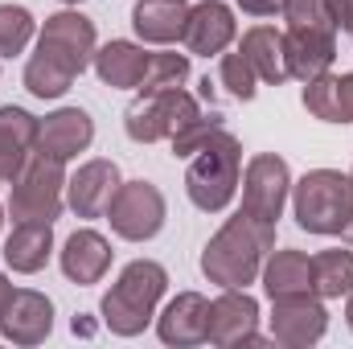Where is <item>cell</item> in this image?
<instances>
[{
    "label": "cell",
    "instance_id": "obj_17",
    "mask_svg": "<svg viewBox=\"0 0 353 349\" xmlns=\"http://www.w3.org/2000/svg\"><path fill=\"white\" fill-rule=\"evenodd\" d=\"M283 54H288V74L308 83L337 62V33L329 29H283Z\"/></svg>",
    "mask_w": 353,
    "mask_h": 349
},
{
    "label": "cell",
    "instance_id": "obj_35",
    "mask_svg": "<svg viewBox=\"0 0 353 349\" xmlns=\"http://www.w3.org/2000/svg\"><path fill=\"white\" fill-rule=\"evenodd\" d=\"M12 296H17V288H12V279L0 271V317H4V308L12 304Z\"/></svg>",
    "mask_w": 353,
    "mask_h": 349
},
{
    "label": "cell",
    "instance_id": "obj_24",
    "mask_svg": "<svg viewBox=\"0 0 353 349\" xmlns=\"http://www.w3.org/2000/svg\"><path fill=\"white\" fill-rule=\"evenodd\" d=\"M239 50H243V58L255 66L259 83H267V87H283V83L292 79V74H288V54H283V33H279V29H271V25L247 29Z\"/></svg>",
    "mask_w": 353,
    "mask_h": 349
},
{
    "label": "cell",
    "instance_id": "obj_27",
    "mask_svg": "<svg viewBox=\"0 0 353 349\" xmlns=\"http://www.w3.org/2000/svg\"><path fill=\"white\" fill-rule=\"evenodd\" d=\"M37 37V21L21 4H0V58H17Z\"/></svg>",
    "mask_w": 353,
    "mask_h": 349
},
{
    "label": "cell",
    "instance_id": "obj_40",
    "mask_svg": "<svg viewBox=\"0 0 353 349\" xmlns=\"http://www.w3.org/2000/svg\"><path fill=\"white\" fill-rule=\"evenodd\" d=\"M0 226H4V210H0Z\"/></svg>",
    "mask_w": 353,
    "mask_h": 349
},
{
    "label": "cell",
    "instance_id": "obj_4",
    "mask_svg": "<svg viewBox=\"0 0 353 349\" xmlns=\"http://www.w3.org/2000/svg\"><path fill=\"white\" fill-rule=\"evenodd\" d=\"M243 185V144L218 128L193 157H189V169H185V193L189 201L201 210V214H222L234 193Z\"/></svg>",
    "mask_w": 353,
    "mask_h": 349
},
{
    "label": "cell",
    "instance_id": "obj_21",
    "mask_svg": "<svg viewBox=\"0 0 353 349\" xmlns=\"http://www.w3.org/2000/svg\"><path fill=\"white\" fill-rule=\"evenodd\" d=\"M54 255V222H12L4 239V263L21 275H37Z\"/></svg>",
    "mask_w": 353,
    "mask_h": 349
},
{
    "label": "cell",
    "instance_id": "obj_28",
    "mask_svg": "<svg viewBox=\"0 0 353 349\" xmlns=\"http://www.w3.org/2000/svg\"><path fill=\"white\" fill-rule=\"evenodd\" d=\"M218 83H222V90H226V94H234V99H243V103H251V99L259 94V74H255V66L243 58V50L222 54Z\"/></svg>",
    "mask_w": 353,
    "mask_h": 349
},
{
    "label": "cell",
    "instance_id": "obj_38",
    "mask_svg": "<svg viewBox=\"0 0 353 349\" xmlns=\"http://www.w3.org/2000/svg\"><path fill=\"white\" fill-rule=\"evenodd\" d=\"M62 4H83V0H62Z\"/></svg>",
    "mask_w": 353,
    "mask_h": 349
},
{
    "label": "cell",
    "instance_id": "obj_12",
    "mask_svg": "<svg viewBox=\"0 0 353 349\" xmlns=\"http://www.w3.org/2000/svg\"><path fill=\"white\" fill-rule=\"evenodd\" d=\"M234 37H239V21H234L230 4H222V0H201V4L189 8L185 37H181L189 54H197V58H222Z\"/></svg>",
    "mask_w": 353,
    "mask_h": 349
},
{
    "label": "cell",
    "instance_id": "obj_10",
    "mask_svg": "<svg viewBox=\"0 0 353 349\" xmlns=\"http://www.w3.org/2000/svg\"><path fill=\"white\" fill-rule=\"evenodd\" d=\"M205 341L218 349L239 346H263L267 337L259 333V300L247 288H222L218 300H210V329Z\"/></svg>",
    "mask_w": 353,
    "mask_h": 349
},
{
    "label": "cell",
    "instance_id": "obj_3",
    "mask_svg": "<svg viewBox=\"0 0 353 349\" xmlns=\"http://www.w3.org/2000/svg\"><path fill=\"white\" fill-rule=\"evenodd\" d=\"M165 292H169V271L161 263L132 259L119 271V279L111 283V292L103 296L99 317L115 337H140L157 321V308H161Z\"/></svg>",
    "mask_w": 353,
    "mask_h": 349
},
{
    "label": "cell",
    "instance_id": "obj_15",
    "mask_svg": "<svg viewBox=\"0 0 353 349\" xmlns=\"http://www.w3.org/2000/svg\"><path fill=\"white\" fill-rule=\"evenodd\" d=\"M54 333V304L50 296L33 292V288H17L12 304L0 317V337L12 346H41Z\"/></svg>",
    "mask_w": 353,
    "mask_h": 349
},
{
    "label": "cell",
    "instance_id": "obj_30",
    "mask_svg": "<svg viewBox=\"0 0 353 349\" xmlns=\"http://www.w3.org/2000/svg\"><path fill=\"white\" fill-rule=\"evenodd\" d=\"M279 17L288 21V29H329V33H337V21L325 8V0H283Z\"/></svg>",
    "mask_w": 353,
    "mask_h": 349
},
{
    "label": "cell",
    "instance_id": "obj_19",
    "mask_svg": "<svg viewBox=\"0 0 353 349\" xmlns=\"http://www.w3.org/2000/svg\"><path fill=\"white\" fill-rule=\"evenodd\" d=\"M37 132H41V119L29 115L25 107H0V177L4 185L25 169V161L33 157L37 148Z\"/></svg>",
    "mask_w": 353,
    "mask_h": 349
},
{
    "label": "cell",
    "instance_id": "obj_33",
    "mask_svg": "<svg viewBox=\"0 0 353 349\" xmlns=\"http://www.w3.org/2000/svg\"><path fill=\"white\" fill-rule=\"evenodd\" d=\"M325 8L333 12L337 29H345V33H353V0H325Z\"/></svg>",
    "mask_w": 353,
    "mask_h": 349
},
{
    "label": "cell",
    "instance_id": "obj_2",
    "mask_svg": "<svg viewBox=\"0 0 353 349\" xmlns=\"http://www.w3.org/2000/svg\"><path fill=\"white\" fill-rule=\"evenodd\" d=\"M271 247H275V226L239 210L205 243L201 275L218 288H251L263 271V259L271 255Z\"/></svg>",
    "mask_w": 353,
    "mask_h": 349
},
{
    "label": "cell",
    "instance_id": "obj_34",
    "mask_svg": "<svg viewBox=\"0 0 353 349\" xmlns=\"http://www.w3.org/2000/svg\"><path fill=\"white\" fill-rule=\"evenodd\" d=\"M243 12H251V17H275V12H283V0H234Z\"/></svg>",
    "mask_w": 353,
    "mask_h": 349
},
{
    "label": "cell",
    "instance_id": "obj_18",
    "mask_svg": "<svg viewBox=\"0 0 353 349\" xmlns=\"http://www.w3.org/2000/svg\"><path fill=\"white\" fill-rule=\"evenodd\" d=\"M111 243L99 235V230H74L70 239H66V247H62V275L70 279V283H79V288H90V283H99L107 271H111Z\"/></svg>",
    "mask_w": 353,
    "mask_h": 349
},
{
    "label": "cell",
    "instance_id": "obj_32",
    "mask_svg": "<svg viewBox=\"0 0 353 349\" xmlns=\"http://www.w3.org/2000/svg\"><path fill=\"white\" fill-rule=\"evenodd\" d=\"M337 115L341 123H353V70L337 79Z\"/></svg>",
    "mask_w": 353,
    "mask_h": 349
},
{
    "label": "cell",
    "instance_id": "obj_25",
    "mask_svg": "<svg viewBox=\"0 0 353 349\" xmlns=\"http://www.w3.org/2000/svg\"><path fill=\"white\" fill-rule=\"evenodd\" d=\"M312 292L321 300H341L353 292V251L329 247L312 255Z\"/></svg>",
    "mask_w": 353,
    "mask_h": 349
},
{
    "label": "cell",
    "instance_id": "obj_7",
    "mask_svg": "<svg viewBox=\"0 0 353 349\" xmlns=\"http://www.w3.org/2000/svg\"><path fill=\"white\" fill-rule=\"evenodd\" d=\"M201 103L185 87L173 90H152V94H136V103L123 111V132L136 144H157V140H176L185 128H193L201 119Z\"/></svg>",
    "mask_w": 353,
    "mask_h": 349
},
{
    "label": "cell",
    "instance_id": "obj_20",
    "mask_svg": "<svg viewBox=\"0 0 353 349\" xmlns=\"http://www.w3.org/2000/svg\"><path fill=\"white\" fill-rule=\"evenodd\" d=\"M90 66H94V74L103 79V87L136 90L140 87V79H144V70H148V50L136 46V41H123V37H119V41L99 46L94 58H90Z\"/></svg>",
    "mask_w": 353,
    "mask_h": 349
},
{
    "label": "cell",
    "instance_id": "obj_1",
    "mask_svg": "<svg viewBox=\"0 0 353 349\" xmlns=\"http://www.w3.org/2000/svg\"><path fill=\"white\" fill-rule=\"evenodd\" d=\"M94 50H99L94 21L83 17L79 8H62L46 17L37 33V50L25 62V90L33 99H62L74 87V79L90 66Z\"/></svg>",
    "mask_w": 353,
    "mask_h": 349
},
{
    "label": "cell",
    "instance_id": "obj_9",
    "mask_svg": "<svg viewBox=\"0 0 353 349\" xmlns=\"http://www.w3.org/2000/svg\"><path fill=\"white\" fill-rule=\"evenodd\" d=\"M292 197V169L283 157L275 152H255L247 161V173H243V214L259 218V222H279L283 218V206Z\"/></svg>",
    "mask_w": 353,
    "mask_h": 349
},
{
    "label": "cell",
    "instance_id": "obj_37",
    "mask_svg": "<svg viewBox=\"0 0 353 349\" xmlns=\"http://www.w3.org/2000/svg\"><path fill=\"white\" fill-rule=\"evenodd\" d=\"M345 325H350V333H353V292L345 296Z\"/></svg>",
    "mask_w": 353,
    "mask_h": 349
},
{
    "label": "cell",
    "instance_id": "obj_39",
    "mask_svg": "<svg viewBox=\"0 0 353 349\" xmlns=\"http://www.w3.org/2000/svg\"><path fill=\"white\" fill-rule=\"evenodd\" d=\"M350 189H353V169H350Z\"/></svg>",
    "mask_w": 353,
    "mask_h": 349
},
{
    "label": "cell",
    "instance_id": "obj_8",
    "mask_svg": "<svg viewBox=\"0 0 353 349\" xmlns=\"http://www.w3.org/2000/svg\"><path fill=\"white\" fill-rule=\"evenodd\" d=\"M169 206L165 193L152 181H119L111 206H107V222L123 243H148L165 230Z\"/></svg>",
    "mask_w": 353,
    "mask_h": 349
},
{
    "label": "cell",
    "instance_id": "obj_16",
    "mask_svg": "<svg viewBox=\"0 0 353 349\" xmlns=\"http://www.w3.org/2000/svg\"><path fill=\"white\" fill-rule=\"evenodd\" d=\"M94 140V119L83 107H58L54 115L41 119L37 132V152L54 157V161H74L79 152H87Z\"/></svg>",
    "mask_w": 353,
    "mask_h": 349
},
{
    "label": "cell",
    "instance_id": "obj_13",
    "mask_svg": "<svg viewBox=\"0 0 353 349\" xmlns=\"http://www.w3.org/2000/svg\"><path fill=\"white\" fill-rule=\"evenodd\" d=\"M119 165L115 161H103L94 157L87 165H79V173L66 177V206L79 214V218H103L115 189H119Z\"/></svg>",
    "mask_w": 353,
    "mask_h": 349
},
{
    "label": "cell",
    "instance_id": "obj_41",
    "mask_svg": "<svg viewBox=\"0 0 353 349\" xmlns=\"http://www.w3.org/2000/svg\"><path fill=\"white\" fill-rule=\"evenodd\" d=\"M0 185H4V177H0Z\"/></svg>",
    "mask_w": 353,
    "mask_h": 349
},
{
    "label": "cell",
    "instance_id": "obj_31",
    "mask_svg": "<svg viewBox=\"0 0 353 349\" xmlns=\"http://www.w3.org/2000/svg\"><path fill=\"white\" fill-rule=\"evenodd\" d=\"M218 128H222V115H218V111L201 115V119H197L193 128H185V132H181L176 140H169V144H173V157L189 161V157H193V152H197V148H201V144H205V140H210L214 132H218Z\"/></svg>",
    "mask_w": 353,
    "mask_h": 349
},
{
    "label": "cell",
    "instance_id": "obj_22",
    "mask_svg": "<svg viewBox=\"0 0 353 349\" xmlns=\"http://www.w3.org/2000/svg\"><path fill=\"white\" fill-rule=\"evenodd\" d=\"M185 21H189L185 0H140L132 8V29L148 46H173V41H181L185 37Z\"/></svg>",
    "mask_w": 353,
    "mask_h": 349
},
{
    "label": "cell",
    "instance_id": "obj_26",
    "mask_svg": "<svg viewBox=\"0 0 353 349\" xmlns=\"http://www.w3.org/2000/svg\"><path fill=\"white\" fill-rule=\"evenodd\" d=\"M189 79V54H176V50H157L148 54V70L140 79V94H152V90H173L185 87Z\"/></svg>",
    "mask_w": 353,
    "mask_h": 349
},
{
    "label": "cell",
    "instance_id": "obj_14",
    "mask_svg": "<svg viewBox=\"0 0 353 349\" xmlns=\"http://www.w3.org/2000/svg\"><path fill=\"white\" fill-rule=\"evenodd\" d=\"M205 329H210V300L201 292H176L157 317L161 341L173 349L205 346Z\"/></svg>",
    "mask_w": 353,
    "mask_h": 349
},
{
    "label": "cell",
    "instance_id": "obj_23",
    "mask_svg": "<svg viewBox=\"0 0 353 349\" xmlns=\"http://www.w3.org/2000/svg\"><path fill=\"white\" fill-rule=\"evenodd\" d=\"M263 292L271 300L279 296H300V292H312V259L296 247H283V251H271L263 259Z\"/></svg>",
    "mask_w": 353,
    "mask_h": 349
},
{
    "label": "cell",
    "instance_id": "obj_29",
    "mask_svg": "<svg viewBox=\"0 0 353 349\" xmlns=\"http://www.w3.org/2000/svg\"><path fill=\"white\" fill-rule=\"evenodd\" d=\"M304 111L321 123H341V115H337V74L333 70L304 83Z\"/></svg>",
    "mask_w": 353,
    "mask_h": 349
},
{
    "label": "cell",
    "instance_id": "obj_5",
    "mask_svg": "<svg viewBox=\"0 0 353 349\" xmlns=\"http://www.w3.org/2000/svg\"><path fill=\"white\" fill-rule=\"evenodd\" d=\"M353 189L350 173L337 169H312L300 181H292V218L308 235H341V222L350 218Z\"/></svg>",
    "mask_w": 353,
    "mask_h": 349
},
{
    "label": "cell",
    "instance_id": "obj_11",
    "mask_svg": "<svg viewBox=\"0 0 353 349\" xmlns=\"http://www.w3.org/2000/svg\"><path fill=\"white\" fill-rule=\"evenodd\" d=\"M329 333V308L316 292L271 300V341L283 349H308Z\"/></svg>",
    "mask_w": 353,
    "mask_h": 349
},
{
    "label": "cell",
    "instance_id": "obj_36",
    "mask_svg": "<svg viewBox=\"0 0 353 349\" xmlns=\"http://www.w3.org/2000/svg\"><path fill=\"white\" fill-rule=\"evenodd\" d=\"M341 239H345V243L353 247V206H350V218L341 222Z\"/></svg>",
    "mask_w": 353,
    "mask_h": 349
},
{
    "label": "cell",
    "instance_id": "obj_6",
    "mask_svg": "<svg viewBox=\"0 0 353 349\" xmlns=\"http://www.w3.org/2000/svg\"><path fill=\"white\" fill-rule=\"evenodd\" d=\"M12 222H54L66 210V161H54L33 148L25 169L8 181Z\"/></svg>",
    "mask_w": 353,
    "mask_h": 349
}]
</instances>
